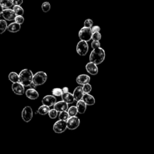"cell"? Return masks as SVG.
<instances>
[{
    "label": "cell",
    "mask_w": 154,
    "mask_h": 154,
    "mask_svg": "<svg viewBox=\"0 0 154 154\" xmlns=\"http://www.w3.org/2000/svg\"><path fill=\"white\" fill-rule=\"evenodd\" d=\"M67 112H68L70 117L76 116V114L78 113L76 106H70V108H69L68 109H67Z\"/></svg>",
    "instance_id": "25"
},
{
    "label": "cell",
    "mask_w": 154,
    "mask_h": 154,
    "mask_svg": "<svg viewBox=\"0 0 154 154\" xmlns=\"http://www.w3.org/2000/svg\"><path fill=\"white\" fill-rule=\"evenodd\" d=\"M42 9L43 12H48L51 9V4L49 2H44L42 5Z\"/></svg>",
    "instance_id": "29"
},
{
    "label": "cell",
    "mask_w": 154,
    "mask_h": 154,
    "mask_svg": "<svg viewBox=\"0 0 154 154\" xmlns=\"http://www.w3.org/2000/svg\"><path fill=\"white\" fill-rule=\"evenodd\" d=\"M82 87V90L84 94H89V93L91 91V89H92L91 85L89 83L84 85Z\"/></svg>",
    "instance_id": "30"
},
{
    "label": "cell",
    "mask_w": 154,
    "mask_h": 154,
    "mask_svg": "<svg viewBox=\"0 0 154 154\" xmlns=\"http://www.w3.org/2000/svg\"><path fill=\"white\" fill-rule=\"evenodd\" d=\"M82 100L86 103L87 105H93L95 103L94 97L90 94H84Z\"/></svg>",
    "instance_id": "18"
},
{
    "label": "cell",
    "mask_w": 154,
    "mask_h": 154,
    "mask_svg": "<svg viewBox=\"0 0 154 154\" xmlns=\"http://www.w3.org/2000/svg\"><path fill=\"white\" fill-rule=\"evenodd\" d=\"M7 29L10 32H16L20 29V25L16 23L13 22L9 24L7 26Z\"/></svg>",
    "instance_id": "20"
},
{
    "label": "cell",
    "mask_w": 154,
    "mask_h": 154,
    "mask_svg": "<svg viewBox=\"0 0 154 154\" xmlns=\"http://www.w3.org/2000/svg\"><path fill=\"white\" fill-rule=\"evenodd\" d=\"M33 116L32 109L31 106H26L22 111L21 117L25 122H29L31 120Z\"/></svg>",
    "instance_id": "5"
},
{
    "label": "cell",
    "mask_w": 154,
    "mask_h": 154,
    "mask_svg": "<svg viewBox=\"0 0 154 154\" xmlns=\"http://www.w3.org/2000/svg\"><path fill=\"white\" fill-rule=\"evenodd\" d=\"M15 22L19 23V24H22L24 22V18L22 16H16V17H15Z\"/></svg>",
    "instance_id": "34"
},
{
    "label": "cell",
    "mask_w": 154,
    "mask_h": 154,
    "mask_svg": "<svg viewBox=\"0 0 154 154\" xmlns=\"http://www.w3.org/2000/svg\"><path fill=\"white\" fill-rule=\"evenodd\" d=\"M67 127L69 130H75L76 129L80 124V120L76 116L70 117L69 119L66 121Z\"/></svg>",
    "instance_id": "8"
},
{
    "label": "cell",
    "mask_w": 154,
    "mask_h": 154,
    "mask_svg": "<svg viewBox=\"0 0 154 154\" xmlns=\"http://www.w3.org/2000/svg\"><path fill=\"white\" fill-rule=\"evenodd\" d=\"M52 93L54 96H61L63 92L61 88H54L52 90Z\"/></svg>",
    "instance_id": "28"
},
{
    "label": "cell",
    "mask_w": 154,
    "mask_h": 154,
    "mask_svg": "<svg viewBox=\"0 0 154 154\" xmlns=\"http://www.w3.org/2000/svg\"><path fill=\"white\" fill-rule=\"evenodd\" d=\"M13 10L14 11L16 16H22L24 13L23 9L20 5H14Z\"/></svg>",
    "instance_id": "24"
},
{
    "label": "cell",
    "mask_w": 154,
    "mask_h": 154,
    "mask_svg": "<svg viewBox=\"0 0 154 154\" xmlns=\"http://www.w3.org/2000/svg\"><path fill=\"white\" fill-rule=\"evenodd\" d=\"M57 102V99L53 95H46L43 97L42 103L44 105H46L49 107L54 106Z\"/></svg>",
    "instance_id": "9"
},
{
    "label": "cell",
    "mask_w": 154,
    "mask_h": 154,
    "mask_svg": "<svg viewBox=\"0 0 154 154\" xmlns=\"http://www.w3.org/2000/svg\"><path fill=\"white\" fill-rule=\"evenodd\" d=\"M61 98H62V100L65 102H66L67 104L73 103L75 100L73 94L69 92L63 93L61 96Z\"/></svg>",
    "instance_id": "17"
},
{
    "label": "cell",
    "mask_w": 154,
    "mask_h": 154,
    "mask_svg": "<svg viewBox=\"0 0 154 154\" xmlns=\"http://www.w3.org/2000/svg\"><path fill=\"white\" fill-rule=\"evenodd\" d=\"M47 74L44 72H38L35 73L32 78V82L36 85H41L43 84L47 80Z\"/></svg>",
    "instance_id": "3"
},
{
    "label": "cell",
    "mask_w": 154,
    "mask_h": 154,
    "mask_svg": "<svg viewBox=\"0 0 154 154\" xmlns=\"http://www.w3.org/2000/svg\"><path fill=\"white\" fill-rule=\"evenodd\" d=\"M54 108L57 110L58 112H62V111H67L69 108L68 104L65 102L64 101H59L55 103L54 105Z\"/></svg>",
    "instance_id": "12"
},
{
    "label": "cell",
    "mask_w": 154,
    "mask_h": 154,
    "mask_svg": "<svg viewBox=\"0 0 154 154\" xmlns=\"http://www.w3.org/2000/svg\"><path fill=\"white\" fill-rule=\"evenodd\" d=\"M34 75L31 70L25 69L22 70L19 74V82L21 83L24 87L29 86L32 81V78Z\"/></svg>",
    "instance_id": "2"
},
{
    "label": "cell",
    "mask_w": 154,
    "mask_h": 154,
    "mask_svg": "<svg viewBox=\"0 0 154 154\" xmlns=\"http://www.w3.org/2000/svg\"><path fill=\"white\" fill-rule=\"evenodd\" d=\"M8 79L9 80L12 82L13 83H16L19 82V75L14 72H10L8 75Z\"/></svg>",
    "instance_id": "22"
},
{
    "label": "cell",
    "mask_w": 154,
    "mask_h": 154,
    "mask_svg": "<svg viewBox=\"0 0 154 154\" xmlns=\"http://www.w3.org/2000/svg\"><path fill=\"white\" fill-rule=\"evenodd\" d=\"M92 34H93V32L91 28H86L84 26L79 30L78 33V36L81 40L87 42L91 39Z\"/></svg>",
    "instance_id": "4"
},
{
    "label": "cell",
    "mask_w": 154,
    "mask_h": 154,
    "mask_svg": "<svg viewBox=\"0 0 154 154\" xmlns=\"http://www.w3.org/2000/svg\"><path fill=\"white\" fill-rule=\"evenodd\" d=\"M67 128V127L66 121L61 120H59L57 121L54 124V126H53L54 131L57 134L63 133L66 130Z\"/></svg>",
    "instance_id": "6"
},
{
    "label": "cell",
    "mask_w": 154,
    "mask_h": 154,
    "mask_svg": "<svg viewBox=\"0 0 154 154\" xmlns=\"http://www.w3.org/2000/svg\"><path fill=\"white\" fill-rule=\"evenodd\" d=\"M50 110V108L49 106H46V105H42V106H40L37 111H35V114L38 113L40 115H46V114H48L49 111Z\"/></svg>",
    "instance_id": "21"
},
{
    "label": "cell",
    "mask_w": 154,
    "mask_h": 154,
    "mask_svg": "<svg viewBox=\"0 0 154 154\" xmlns=\"http://www.w3.org/2000/svg\"><path fill=\"white\" fill-rule=\"evenodd\" d=\"M0 5L6 8H9L13 5L12 0H0Z\"/></svg>",
    "instance_id": "23"
},
{
    "label": "cell",
    "mask_w": 154,
    "mask_h": 154,
    "mask_svg": "<svg viewBox=\"0 0 154 154\" xmlns=\"http://www.w3.org/2000/svg\"><path fill=\"white\" fill-rule=\"evenodd\" d=\"M88 51V45L87 42L81 40L76 46V51L79 55L84 56L87 54Z\"/></svg>",
    "instance_id": "7"
},
{
    "label": "cell",
    "mask_w": 154,
    "mask_h": 154,
    "mask_svg": "<svg viewBox=\"0 0 154 154\" xmlns=\"http://www.w3.org/2000/svg\"><path fill=\"white\" fill-rule=\"evenodd\" d=\"M85 69L88 73L92 75H96L98 73V67L96 64L93 63H88L85 66Z\"/></svg>",
    "instance_id": "13"
},
{
    "label": "cell",
    "mask_w": 154,
    "mask_h": 154,
    "mask_svg": "<svg viewBox=\"0 0 154 154\" xmlns=\"http://www.w3.org/2000/svg\"><path fill=\"white\" fill-rule=\"evenodd\" d=\"M76 106L78 112L79 114H84L85 112L87 109V105L82 100H80L78 101L76 103Z\"/></svg>",
    "instance_id": "19"
},
{
    "label": "cell",
    "mask_w": 154,
    "mask_h": 154,
    "mask_svg": "<svg viewBox=\"0 0 154 154\" xmlns=\"http://www.w3.org/2000/svg\"><path fill=\"white\" fill-rule=\"evenodd\" d=\"M62 90H63V93H68V92H69V88H68V87H63V88H62Z\"/></svg>",
    "instance_id": "38"
},
{
    "label": "cell",
    "mask_w": 154,
    "mask_h": 154,
    "mask_svg": "<svg viewBox=\"0 0 154 154\" xmlns=\"http://www.w3.org/2000/svg\"><path fill=\"white\" fill-rule=\"evenodd\" d=\"M91 48L94 49L100 48V43L99 41H93L91 42Z\"/></svg>",
    "instance_id": "35"
},
{
    "label": "cell",
    "mask_w": 154,
    "mask_h": 154,
    "mask_svg": "<svg viewBox=\"0 0 154 154\" xmlns=\"http://www.w3.org/2000/svg\"><path fill=\"white\" fill-rule=\"evenodd\" d=\"M13 5H20L23 3V0H12Z\"/></svg>",
    "instance_id": "37"
},
{
    "label": "cell",
    "mask_w": 154,
    "mask_h": 154,
    "mask_svg": "<svg viewBox=\"0 0 154 154\" xmlns=\"http://www.w3.org/2000/svg\"><path fill=\"white\" fill-rule=\"evenodd\" d=\"M93 22L91 19H87L84 21V27H86V28H91V26H93Z\"/></svg>",
    "instance_id": "33"
},
{
    "label": "cell",
    "mask_w": 154,
    "mask_h": 154,
    "mask_svg": "<svg viewBox=\"0 0 154 154\" xmlns=\"http://www.w3.org/2000/svg\"><path fill=\"white\" fill-rule=\"evenodd\" d=\"M58 112L57 110H55L54 108L51 109L49 110V111L48 112V116L51 119H55L57 117Z\"/></svg>",
    "instance_id": "31"
},
{
    "label": "cell",
    "mask_w": 154,
    "mask_h": 154,
    "mask_svg": "<svg viewBox=\"0 0 154 154\" xmlns=\"http://www.w3.org/2000/svg\"><path fill=\"white\" fill-rule=\"evenodd\" d=\"M105 52L103 49L101 48L94 49L90 53V61L95 64H99L102 63L105 60Z\"/></svg>",
    "instance_id": "1"
},
{
    "label": "cell",
    "mask_w": 154,
    "mask_h": 154,
    "mask_svg": "<svg viewBox=\"0 0 154 154\" xmlns=\"http://www.w3.org/2000/svg\"><path fill=\"white\" fill-rule=\"evenodd\" d=\"M29 86L31 87V88H34V89H35V88H36V87H37V86L32 82H32L31 83V84L29 85Z\"/></svg>",
    "instance_id": "39"
},
{
    "label": "cell",
    "mask_w": 154,
    "mask_h": 154,
    "mask_svg": "<svg viewBox=\"0 0 154 154\" xmlns=\"http://www.w3.org/2000/svg\"><path fill=\"white\" fill-rule=\"evenodd\" d=\"M2 16L5 20L8 21L14 20L15 17H16V14L14 11L10 8L4 9L2 13Z\"/></svg>",
    "instance_id": "10"
},
{
    "label": "cell",
    "mask_w": 154,
    "mask_h": 154,
    "mask_svg": "<svg viewBox=\"0 0 154 154\" xmlns=\"http://www.w3.org/2000/svg\"><path fill=\"white\" fill-rule=\"evenodd\" d=\"M76 81L78 84L84 85L86 84L89 83V82L90 81V77L87 75L81 74V75H79V76H78Z\"/></svg>",
    "instance_id": "14"
},
{
    "label": "cell",
    "mask_w": 154,
    "mask_h": 154,
    "mask_svg": "<svg viewBox=\"0 0 154 154\" xmlns=\"http://www.w3.org/2000/svg\"><path fill=\"white\" fill-rule=\"evenodd\" d=\"M25 95L28 98L32 100L37 99L39 96L37 91H36V90L34 88H29L26 90V91H25Z\"/></svg>",
    "instance_id": "16"
},
{
    "label": "cell",
    "mask_w": 154,
    "mask_h": 154,
    "mask_svg": "<svg viewBox=\"0 0 154 154\" xmlns=\"http://www.w3.org/2000/svg\"><path fill=\"white\" fill-rule=\"evenodd\" d=\"M91 31H92V32L94 33V32H99L100 30V28L99 26L97 25H95V26H93L91 27Z\"/></svg>",
    "instance_id": "36"
},
{
    "label": "cell",
    "mask_w": 154,
    "mask_h": 154,
    "mask_svg": "<svg viewBox=\"0 0 154 154\" xmlns=\"http://www.w3.org/2000/svg\"><path fill=\"white\" fill-rule=\"evenodd\" d=\"M101 34L99 32H94L92 34V39L93 40V41H99L101 39Z\"/></svg>",
    "instance_id": "32"
},
{
    "label": "cell",
    "mask_w": 154,
    "mask_h": 154,
    "mask_svg": "<svg viewBox=\"0 0 154 154\" xmlns=\"http://www.w3.org/2000/svg\"><path fill=\"white\" fill-rule=\"evenodd\" d=\"M11 88L13 91L17 95H22L25 92L24 86L19 82L13 83L11 85Z\"/></svg>",
    "instance_id": "11"
},
{
    "label": "cell",
    "mask_w": 154,
    "mask_h": 154,
    "mask_svg": "<svg viewBox=\"0 0 154 154\" xmlns=\"http://www.w3.org/2000/svg\"><path fill=\"white\" fill-rule=\"evenodd\" d=\"M7 26V22L5 20H0V34L6 31Z\"/></svg>",
    "instance_id": "27"
},
{
    "label": "cell",
    "mask_w": 154,
    "mask_h": 154,
    "mask_svg": "<svg viewBox=\"0 0 154 154\" xmlns=\"http://www.w3.org/2000/svg\"><path fill=\"white\" fill-rule=\"evenodd\" d=\"M58 117H59L60 120L67 121L69 119V118L70 117V116H69L67 111H65L60 112L58 115Z\"/></svg>",
    "instance_id": "26"
},
{
    "label": "cell",
    "mask_w": 154,
    "mask_h": 154,
    "mask_svg": "<svg viewBox=\"0 0 154 154\" xmlns=\"http://www.w3.org/2000/svg\"><path fill=\"white\" fill-rule=\"evenodd\" d=\"M84 91L82 90V87L78 86L75 88V89L73 91V95L75 98V100L76 101H79L80 100H82V98L84 96Z\"/></svg>",
    "instance_id": "15"
},
{
    "label": "cell",
    "mask_w": 154,
    "mask_h": 154,
    "mask_svg": "<svg viewBox=\"0 0 154 154\" xmlns=\"http://www.w3.org/2000/svg\"><path fill=\"white\" fill-rule=\"evenodd\" d=\"M3 7L0 5V14H2V12H3Z\"/></svg>",
    "instance_id": "40"
}]
</instances>
